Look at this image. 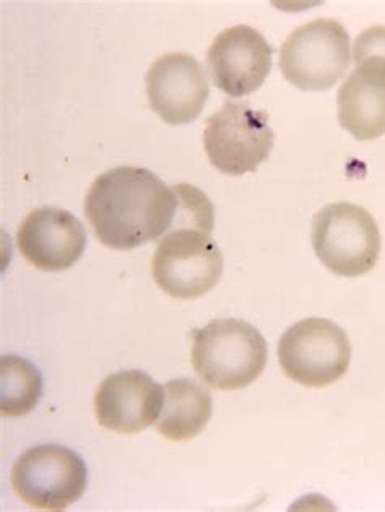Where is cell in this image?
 Instances as JSON below:
<instances>
[{
	"label": "cell",
	"instance_id": "6da1fadb",
	"mask_svg": "<svg viewBox=\"0 0 385 512\" xmlns=\"http://www.w3.org/2000/svg\"><path fill=\"white\" fill-rule=\"evenodd\" d=\"M178 196L155 173L117 166L100 174L85 197V217L106 248L130 251L165 236L178 213Z\"/></svg>",
	"mask_w": 385,
	"mask_h": 512
},
{
	"label": "cell",
	"instance_id": "7a4b0ae2",
	"mask_svg": "<svg viewBox=\"0 0 385 512\" xmlns=\"http://www.w3.org/2000/svg\"><path fill=\"white\" fill-rule=\"evenodd\" d=\"M269 348L249 322L217 319L194 332L192 366L199 378L220 391L251 386L264 373Z\"/></svg>",
	"mask_w": 385,
	"mask_h": 512
},
{
	"label": "cell",
	"instance_id": "3957f363",
	"mask_svg": "<svg viewBox=\"0 0 385 512\" xmlns=\"http://www.w3.org/2000/svg\"><path fill=\"white\" fill-rule=\"evenodd\" d=\"M312 246L322 264L340 277H361L376 267L382 238L368 210L350 202L330 204L314 215Z\"/></svg>",
	"mask_w": 385,
	"mask_h": 512
},
{
	"label": "cell",
	"instance_id": "277c9868",
	"mask_svg": "<svg viewBox=\"0 0 385 512\" xmlns=\"http://www.w3.org/2000/svg\"><path fill=\"white\" fill-rule=\"evenodd\" d=\"M350 64V35L332 18L304 23L280 49L283 77L304 92H324L334 87Z\"/></svg>",
	"mask_w": 385,
	"mask_h": 512
},
{
	"label": "cell",
	"instance_id": "5b68a950",
	"mask_svg": "<svg viewBox=\"0 0 385 512\" xmlns=\"http://www.w3.org/2000/svg\"><path fill=\"white\" fill-rule=\"evenodd\" d=\"M152 274L166 295L195 300L217 287L223 275V254L212 233L199 228H173L156 248Z\"/></svg>",
	"mask_w": 385,
	"mask_h": 512
},
{
	"label": "cell",
	"instance_id": "8992f818",
	"mask_svg": "<svg viewBox=\"0 0 385 512\" xmlns=\"http://www.w3.org/2000/svg\"><path fill=\"white\" fill-rule=\"evenodd\" d=\"M85 460L69 447L39 444L13 464L12 486L18 498L39 511H64L87 490Z\"/></svg>",
	"mask_w": 385,
	"mask_h": 512
},
{
	"label": "cell",
	"instance_id": "52a82bcc",
	"mask_svg": "<svg viewBox=\"0 0 385 512\" xmlns=\"http://www.w3.org/2000/svg\"><path fill=\"white\" fill-rule=\"evenodd\" d=\"M273 142L269 114L252 108L249 101H225L207 119L205 152L220 173L243 176L256 171L270 157Z\"/></svg>",
	"mask_w": 385,
	"mask_h": 512
},
{
	"label": "cell",
	"instance_id": "ba28073f",
	"mask_svg": "<svg viewBox=\"0 0 385 512\" xmlns=\"http://www.w3.org/2000/svg\"><path fill=\"white\" fill-rule=\"evenodd\" d=\"M350 340L329 319L309 317L286 329L278 342L283 373L301 386L327 387L350 368Z\"/></svg>",
	"mask_w": 385,
	"mask_h": 512
},
{
	"label": "cell",
	"instance_id": "9c48e42d",
	"mask_svg": "<svg viewBox=\"0 0 385 512\" xmlns=\"http://www.w3.org/2000/svg\"><path fill=\"white\" fill-rule=\"evenodd\" d=\"M145 87L153 111L171 126L194 122L210 96L204 66L187 53L158 57L147 70Z\"/></svg>",
	"mask_w": 385,
	"mask_h": 512
},
{
	"label": "cell",
	"instance_id": "30bf717a",
	"mask_svg": "<svg viewBox=\"0 0 385 512\" xmlns=\"http://www.w3.org/2000/svg\"><path fill=\"white\" fill-rule=\"evenodd\" d=\"M272 54V46L256 28L247 25L226 28L208 49V69L213 83L233 98L251 95L269 77Z\"/></svg>",
	"mask_w": 385,
	"mask_h": 512
},
{
	"label": "cell",
	"instance_id": "8fae6325",
	"mask_svg": "<svg viewBox=\"0 0 385 512\" xmlns=\"http://www.w3.org/2000/svg\"><path fill=\"white\" fill-rule=\"evenodd\" d=\"M163 402L165 386L147 373L139 369L119 371L109 374L96 389V420L109 431L140 433L160 418Z\"/></svg>",
	"mask_w": 385,
	"mask_h": 512
},
{
	"label": "cell",
	"instance_id": "7c38bea8",
	"mask_svg": "<svg viewBox=\"0 0 385 512\" xmlns=\"http://www.w3.org/2000/svg\"><path fill=\"white\" fill-rule=\"evenodd\" d=\"M18 251L36 269L62 272L87 248V231L74 213L43 207L28 213L17 231Z\"/></svg>",
	"mask_w": 385,
	"mask_h": 512
},
{
	"label": "cell",
	"instance_id": "4fadbf2b",
	"mask_svg": "<svg viewBox=\"0 0 385 512\" xmlns=\"http://www.w3.org/2000/svg\"><path fill=\"white\" fill-rule=\"evenodd\" d=\"M355 70L338 90V122L358 140L385 134V59L358 57Z\"/></svg>",
	"mask_w": 385,
	"mask_h": 512
},
{
	"label": "cell",
	"instance_id": "5bb4252c",
	"mask_svg": "<svg viewBox=\"0 0 385 512\" xmlns=\"http://www.w3.org/2000/svg\"><path fill=\"white\" fill-rule=\"evenodd\" d=\"M212 395L194 379H173L165 384V402L156 428L169 441H191L212 418Z\"/></svg>",
	"mask_w": 385,
	"mask_h": 512
},
{
	"label": "cell",
	"instance_id": "9a60e30c",
	"mask_svg": "<svg viewBox=\"0 0 385 512\" xmlns=\"http://www.w3.org/2000/svg\"><path fill=\"white\" fill-rule=\"evenodd\" d=\"M43 395V376L33 363L17 355L0 358V413L5 418L25 417Z\"/></svg>",
	"mask_w": 385,
	"mask_h": 512
},
{
	"label": "cell",
	"instance_id": "2e32d148",
	"mask_svg": "<svg viewBox=\"0 0 385 512\" xmlns=\"http://www.w3.org/2000/svg\"><path fill=\"white\" fill-rule=\"evenodd\" d=\"M377 56L385 59V27H373L364 30L356 38L353 57Z\"/></svg>",
	"mask_w": 385,
	"mask_h": 512
}]
</instances>
